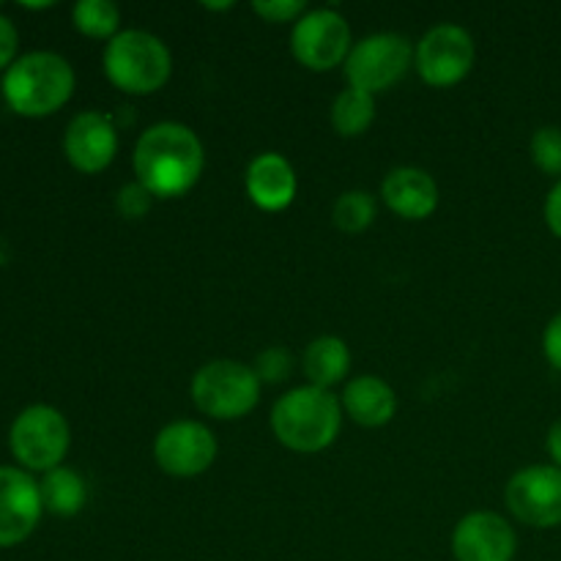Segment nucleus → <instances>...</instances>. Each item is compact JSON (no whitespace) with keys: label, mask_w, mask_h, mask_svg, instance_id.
<instances>
[{"label":"nucleus","mask_w":561,"mask_h":561,"mask_svg":"<svg viewBox=\"0 0 561 561\" xmlns=\"http://www.w3.org/2000/svg\"><path fill=\"white\" fill-rule=\"evenodd\" d=\"M137 184L146 186L153 201H173L186 195L201 181L206 168V148L195 129L179 121H159L148 126L131 153Z\"/></svg>","instance_id":"f257e3e1"},{"label":"nucleus","mask_w":561,"mask_h":561,"mask_svg":"<svg viewBox=\"0 0 561 561\" xmlns=\"http://www.w3.org/2000/svg\"><path fill=\"white\" fill-rule=\"evenodd\" d=\"M75 85V69L64 55L33 49V53L20 55L3 71L0 91H3L5 104L22 118H47L69 102Z\"/></svg>","instance_id":"f03ea898"},{"label":"nucleus","mask_w":561,"mask_h":561,"mask_svg":"<svg viewBox=\"0 0 561 561\" xmlns=\"http://www.w3.org/2000/svg\"><path fill=\"white\" fill-rule=\"evenodd\" d=\"M343 416L345 411L337 394L305 383L274 403L272 431L290 453L316 455L337 442Z\"/></svg>","instance_id":"7ed1b4c3"},{"label":"nucleus","mask_w":561,"mask_h":561,"mask_svg":"<svg viewBox=\"0 0 561 561\" xmlns=\"http://www.w3.org/2000/svg\"><path fill=\"white\" fill-rule=\"evenodd\" d=\"M104 77L129 96H148L168 85L173 55L168 44L148 31H121L102 55Z\"/></svg>","instance_id":"20e7f679"},{"label":"nucleus","mask_w":561,"mask_h":561,"mask_svg":"<svg viewBox=\"0 0 561 561\" xmlns=\"http://www.w3.org/2000/svg\"><path fill=\"white\" fill-rule=\"evenodd\" d=\"M190 394L201 414L233 422L255 411L261 400V378L244 362L214 359L195 373Z\"/></svg>","instance_id":"39448f33"},{"label":"nucleus","mask_w":561,"mask_h":561,"mask_svg":"<svg viewBox=\"0 0 561 561\" xmlns=\"http://www.w3.org/2000/svg\"><path fill=\"white\" fill-rule=\"evenodd\" d=\"M71 447V427L55 405L36 403L22 409L9 427V449L20 469L47 471L64 466Z\"/></svg>","instance_id":"423d86ee"},{"label":"nucleus","mask_w":561,"mask_h":561,"mask_svg":"<svg viewBox=\"0 0 561 561\" xmlns=\"http://www.w3.org/2000/svg\"><path fill=\"white\" fill-rule=\"evenodd\" d=\"M411 66H414V44L403 33H373L354 44L343 71L351 88L376 96L398 85Z\"/></svg>","instance_id":"0eeeda50"},{"label":"nucleus","mask_w":561,"mask_h":561,"mask_svg":"<svg viewBox=\"0 0 561 561\" xmlns=\"http://www.w3.org/2000/svg\"><path fill=\"white\" fill-rule=\"evenodd\" d=\"M477 44L466 27L442 22L431 27L414 47V66L422 82L431 88H453L471 75Z\"/></svg>","instance_id":"6e6552de"},{"label":"nucleus","mask_w":561,"mask_h":561,"mask_svg":"<svg viewBox=\"0 0 561 561\" xmlns=\"http://www.w3.org/2000/svg\"><path fill=\"white\" fill-rule=\"evenodd\" d=\"M354 49L351 25L337 9H312L290 31V53L305 69L332 71Z\"/></svg>","instance_id":"1a4fd4ad"},{"label":"nucleus","mask_w":561,"mask_h":561,"mask_svg":"<svg viewBox=\"0 0 561 561\" xmlns=\"http://www.w3.org/2000/svg\"><path fill=\"white\" fill-rule=\"evenodd\" d=\"M507 510L531 529L561 526V469L553 463L526 466L504 488Z\"/></svg>","instance_id":"9d476101"},{"label":"nucleus","mask_w":561,"mask_h":561,"mask_svg":"<svg viewBox=\"0 0 561 561\" xmlns=\"http://www.w3.org/2000/svg\"><path fill=\"white\" fill-rule=\"evenodd\" d=\"M217 438L211 427L195 420H175L153 438V460L159 469L179 480L206 474L217 460Z\"/></svg>","instance_id":"9b49d317"},{"label":"nucleus","mask_w":561,"mask_h":561,"mask_svg":"<svg viewBox=\"0 0 561 561\" xmlns=\"http://www.w3.org/2000/svg\"><path fill=\"white\" fill-rule=\"evenodd\" d=\"M64 153L77 173L96 175L107 170L118 157V126L113 115L99 110L77 113L64 131Z\"/></svg>","instance_id":"f8f14e48"},{"label":"nucleus","mask_w":561,"mask_h":561,"mask_svg":"<svg viewBox=\"0 0 561 561\" xmlns=\"http://www.w3.org/2000/svg\"><path fill=\"white\" fill-rule=\"evenodd\" d=\"M42 488L31 471L0 466V548H14L36 531L42 520Z\"/></svg>","instance_id":"ddd939ff"},{"label":"nucleus","mask_w":561,"mask_h":561,"mask_svg":"<svg viewBox=\"0 0 561 561\" xmlns=\"http://www.w3.org/2000/svg\"><path fill=\"white\" fill-rule=\"evenodd\" d=\"M515 553H518V535L499 513L480 510L460 518L455 526V561H513Z\"/></svg>","instance_id":"4468645a"},{"label":"nucleus","mask_w":561,"mask_h":561,"mask_svg":"<svg viewBox=\"0 0 561 561\" xmlns=\"http://www.w3.org/2000/svg\"><path fill=\"white\" fill-rule=\"evenodd\" d=\"M244 190L247 197L252 201V206L261 208V211L266 214H277L285 211V208L296 201L299 179H296L294 164H290L283 153L266 151L257 153V157L247 164Z\"/></svg>","instance_id":"2eb2a0df"},{"label":"nucleus","mask_w":561,"mask_h":561,"mask_svg":"<svg viewBox=\"0 0 561 561\" xmlns=\"http://www.w3.org/2000/svg\"><path fill=\"white\" fill-rule=\"evenodd\" d=\"M381 201L400 219L420 222L438 208V184L427 170L405 164L389 170L381 184Z\"/></svg>","instance_id":"dca6fc26"},{"label":"nucleus","mask_w":561,"mask_h":561,"mask_svg":"<svg viewBox=\"0 0 561 561\" xmlns=\"http://www.w3.org/2000/svg\"><path fill=\"white\" fill-rule=\"evenodd\" d=\"M340 403L348 420L362 427H383L398 414V394L378 376L351 378L340 394Z\"/></svg>","instance_id":"f3484780"},{"label":"nucleus","mask_w":561,"mask_h":561,"mask_svg":"<svg viewBox=\"0 0 561 561\" xmlns=\"http://www.w3.org/2000/svg\"><path fill=\"white\" fill-rule=\"evenodd\" d=\"M301 367L310 387L318 389H332L345 381L351 370V348L345 340L334 337V334H323L316 337L305 348L301 356Z\"/></svg>","instance_id":"a211bd4d"},{"label":"nucleus","mask_w":561,"mask_h":561,"mask_svg":"<svg viewBox=\"0 0 561 561\" xmlns=\"http://www.w3.org/2000/svg\"><path fill=\"white\" fill-rule=\"evenodd\" d=\"M38 488H42L44 513H53L58 518H75L88 504L85 480H82L80 471L69 469V466H58V469L47 471L38 480Z\"/></svg>","instance_id":"6ab92c4d"},{"label":"nucleus","mask_w":561,"mask_h":561,"mask_svg":"<svg viewBox=\"0 0 561 561\" xmlns=\"http://www.w3.org/2000/svg\"><path fill=\"white\" fill-rule=\"evenodd\" d=\"M329 118H332L334 131L340 137H362L376 121V96L348 85L332 102Z\"/></svg>","instance_id":"aec40b11"},{"label":"nucleus","mask_w":561,"mask_h":561,"mask_svg":"<svg viewBox=\"0 0 561 561\" xmlns=\"http://www.w3.org/2000/svg\"><path fill=\"white\" fill-rule=\"evenodd\" d=\"M71 22L82 36L113 42L121 33V9L113 0H80L71 9Z\"/></svg>","instance_id":"412c9836"},{"label":"nucleus","mask_w":561,"mask_h":561,"mask_svg":"<svg viewBox=\"0 0 561 561\" xmlns=\"http://www.w3.org/2000/svg\"><path fill=\"white\" fill-rule=\"evenodd\" d=\"M378 217V201L365 190H348L334 201L332 219L343 233H365Z\"/></svg>","instance_id":"4be33fe9"},{"label":"nucleus","mask_w":561,"mask_h":561,"mask_svg":"<svg viewBox=\"0 0 561 561\" xmlns=\"http://www.w3.org/2000/svg\"><path fill=\"white\" fill-rule=\"evenodd\" d=\"M531 162L540 173L561 179V126H540L531 135Z\"/></svg>","instance_id":"5701e85b"},{"label":"nucleus","mask_w":561,"mask_h":561,"mask_svg":"<svg viewBox=\"0 0 561 561\" xmlns=\"http://www.w3.org/2000/svg\"><path fill=\"white\" fill-rule=\"evenodd\" d=\"M252 370L261 378V383H283L294 376V354L283 345H272L257 354Z\"/></svg>","instance_id":"b1692460"},{"label":"nucleus","mask_w":561,"mask_h":561,"mask_svg":"<svg viewBox=\"0 0 561 561\" xmlns=\"http://www.w3.org/2000/svg\"><path fill=\"white\" fill-rule=\"evenodd\" d=\"M252 11L261 20H266L268 25H283V22H294L296 25L310 9H307L305 0H255Z\"/></svg>","instance_id":"393cba45"},{"label":"nucleus","mask_w":561,"mask_h":561,"mask_svg":"<svg viewBox=\"0 0 561 561\" xmlns=\"http://www.w3.org/2000/svg\"><path fill=\"white\" fill-rule=\"evenodd\" d=\"M151 203L153 195L146 186L137 184V181L135 184L121 186L118 197H115V206H118V214L124 219H142L148 214V208H151Z\"/></svg>","instance_id":"a878e982"},{"label":"nucleus","mask_w":561,"mask_h":561,"mask_svg":"<svg viewBox=\"0 0 561 561\" xmlns=\"http://www.w3.org/2000/svg\"><path fill=\"white\" fill-rule=\"evenodd\" d=\"M16 49H20V33H16L14 22L9 16L0 14V71H5L20 58Z\"/></svg>","instance_id":"bb28decb"},{"label":"nucleus","mask_w":561,"mask_h":561,"mask_svg":"<svg viewBox=\"0 0 561 561\" xmlns=\"http://www.w3.org/2000/svg\"><path fill=\"white\" fill-rule=\"evenodd\" d=\"M542 354H546L548 365L561 373V312L548 321L546 332H542Z\"/></svg>","instance_id":"cd10ccee"},{"label":"nucleus","mask_w":561,"mask_h":561,"mask_svg":"<svg viewBox=\"0 0 561 561\" xmlns=\"http://www.w3.org/2000/svg\"><path fill=\"white\" fill-rule=\"evenodd\" d=\"M542 217H546L548 230L561 241V179L551 186L546 197V206H542Z\"/></svg>","instance_id":"c85d7f7f"},{"label":"nucleus","mask_w":561,"mask_h":561,"mask_svg":"<svg viewBox=\"0 0 561 561\" xmlns=\"http://www.w3.org/2000/svg\"><path fill=\"white\" fill-rule=\"evenodd\" d=\"M546 449H548V458H551L553 466L561 469V416L548 427V436H546Z\"/></svg>","instance_id":"c756f323"},{"label":"nucleus","mask_w":561,"mask_h":561,"mask_svg":"<svg viewBox=\"0 0 561 561\" xmlns=\"http://www.w3.org/2000/svg\"><path fill=\"white\" fill-rule=\"evenodd\" d=\"M203 9H208V11H230V9H233V3H203Z\"/></svg>","instance_id":"7c9ffc66"},{"label":"nucleus","mask_w":561,"mask_h":561,"mask_svg":"<svg viewBox=\"0 0 561 561\" xmlns=\"http://www.w3.org/2000/svg\"><path fill=\"white\" fill-rule=\"evenodd\" d=\"M22 9H31V11H38V9H53V3H20Z\"/></svg>","instance_id":"2f4dec72"}]
</instances>
